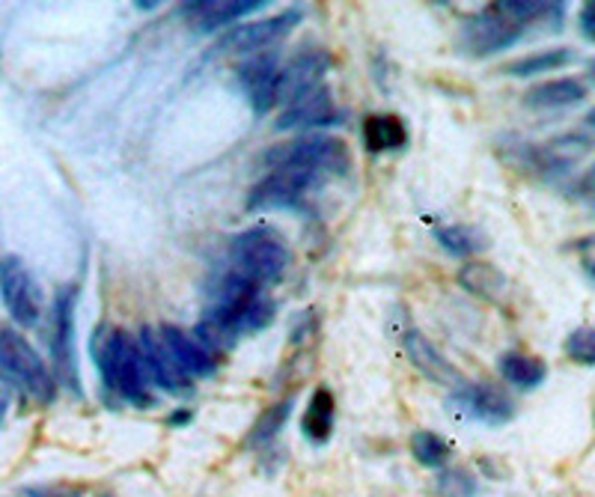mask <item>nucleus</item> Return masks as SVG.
I'll use <instances>...</instances> for the list:
<instances>
[{"instance_id": "7c9ffc66", "label": "nucleus", "mask_w": 595, "mask_h": 497, "mask_svg": "<svg viewBox=\"0 0 595 497\" xmlns=\"http://www.w3.org/2000/svg\"><path fill=\"white\" fill-rule=\"evenodd\" d=\"M581 30H584L586 39H593L595 42V3H586L584 10H581Z\"/></svg>"}, {"instance_id": "423d86ee", "label": "nucleus", "mask_w": 595, "mask_h": 497, "mask_svg": "<svg viewBox=\"0 0 595 497\" xmlns=\"http://www.w3.org/2000/svg\"><path fill=\"white\" fill-rule=\"evenodd\" d=\"M0 376L12 378L39 403H51L57 396L54 373L16 328H0Z\"/></svg>"}, {"instance_id": "473e14b6", "label": "nucleus", "mask_w": 595, "mask_h": 497, "mask_svg": "<svg viewBox=\"0 0 595 497\" xmlns=\"http://www.w3.org/2000/svg\"><path fill=\"white\" fill-rule=\"evenodd\" d=\"M586 274H589V281L595 283V263H589V265H586Z\"/></svg>"}, {"instance_id": "6e6552de", "label": "nucleus", "mask_w": 595, "mask_h": 497, "mask_svg": "<svg viewBox=\"0 0 595 497\" xmlns=\"http://www.w3.org/2000/svg\"><path fill=\"white\" fill-rule=\"evenodd\" d=\"M0 298L21 328H33L42 316V286L21 256L0 260Z\"/></svg>"}, {"instance_id": "f03ea898", "label": "nucleus", "mask_w": 595, "mask_h": 497, "mask_svg": "<svg viewBox=\"0 0 595 497\" xmlns=\"http://www.w3.org/2000/svg\"><path fill=\"white\" fill-rule=\"evenodd\" d=\"M90 352L99 364L104 385L113 387L129 403L149 405V373L143 355H140L138 339L129 337L125 331L102 325L93 334Z\"/></svg>"}, {"instance_id": "aec40b11", "label": "nucleus", "mask_w": 595, "mask_h": 497, "mask_svg": "<svg viewBox=\"0 0 595 497\" xmlns=\"http://www.w3.org/2000/svg\"><path fill=\"white\" fill-rule=\"evenodd\" d=\"M363 146L372 155L405 150L409 146V125L396 113H370L363 120Z\"/></svg>"}, {"instance_id": "bb28decb", "label": "nucleus", "mask_w": 595, "mask_h": 497, "mask_svg": "<svg viewBox=\"0 0 595 497\" xmlns=\"http://www.w3.org/2000/svg\"><path fill=\"white\" fill-rule=\"evenodd\" d=\"M450 444L432 429H417L411 435V456L420 468H446L450 462Z\"/></svg>"}, {"instance_id": "0eeeda50", "label": "nucleus", "mask_w": 595, "mask_h": 497, "mask_svg": "<svg viewBox=\"0 0 595 497\" xmlns=\"http://www.w3.org/2000/svg\"><path fill=\"white\" fill-rule=\"evenodd\" d=\"M78 286H63L54 298V313H51V357H54L57 382L81 394V369H78V343H74V307H78Z\"/></svg>"}, {"instance_id": "dca6fc26", "label": "nucleus", "mask_w": 595, "mask_h": 497, "mask_svg": "<svg viewBox=\"0 0 595 497\" xmlns=\"http://www.w3.org/2000/svg\"><path fill=\"white\" fill-rule=\"evenodd\" d=\"M159 334L164 339V346H168L170 357L182 366V373L188 378H212L218 373V361L209 348L194 337V334H188L179 325H159Z\"/></svg>"}, {"instance_id": "f3484780", "label": "nucleus", "mask_w": 595, "mask_h": 497, "mask_svg": "<svg viewBox=\"0 0 595 497\" xmlns=\"http://www.w3.org/2000/svg\"><path fill=\"white\" fill-rule=\"evenodd\" d=\"M278 72L280 60L271 51L244 57V63L239 67V87L248 93L256 113H269L274 108V78H278Z\"/></svg>"}, {"instance_id": "4be33fe9", "label": "nucleus", "mask_w": 595, "mask_h": 497, "mask_svg": "<svg viewBox=\"0 0 595 497\" xmlns=\"http://www.w3.org/2000/svg\"><path fill=\"white\" fill-rule=\"evenodd\" d=\"M497 373L503 376V382L515 390H536V387L545 385L548 378V364L536 355H527V352H503L497 357Z\"/></svg>"}, {"instance_id": "a211bd4d", "label": "nucleus", "mask_w": 595, "mask_h": 497, "mask_svg": "<svg viewBox=\"0 0 595 497\" xmlns=\"http://www.w3.org/2000/svg\"><path fill=\"white\" fill-rule=\"evenodd\" d=\"M262 7H265V0H200V3H182L179 12L196 33H212V30L226 28L235 19L262 10Z\"/></svg>"}, {"instance_id": "39448f33", "label": "nucleus", "mask_w": 595, "mask_h": 497, "mask_svg": "<svg viewBox=\"0 0 595 497\" xmlns=\"http://www.w3.org/2000/svg\"><path fill=\"white\" fill-rule=\"evenodd\" d=\"M230 256H233V272L244 274L248 281L269 286V283L283 281V274L292 265V251H289L286 239L271 230V226H253L235 235L230 244Z\"/></svg>"}, {"instance_id": "1a4fd4ad", "label": "nucleus", "mask_w": 595, "mask_h": 497, "mask_svg": "<svg viewBox=\"0 0 595 497\" xmlns=\"http://www.w3.org/2000/svg\"><path fill=\"white\" fill-rule=\"evenodd\" d=\"M301 19H304L301 7H289V10L278 12V16H269V19L253 21V24H242V28L226 30L209 57L218 54L251 57L260 54V51H269V45H274V42H280L286 33H292V30L301 24Z\"/></svg>"}, {"instance_id": "393cba45", "label": "nucleus", "mask_w": 595, "mask_h": 497, "mask_svg": "<svg viewBox=\"0 0 595 497\" xmlns=\"http://www.w3.org/2000/svg\"><path fill=\"white\" fill-rule=\"evenodd\" d=\"M575 51L572 48H548V51H536V54L518 57V60H512L503 67V75L512 78H539L548 75L554 69L568 67L572 60H575Z\"/></svg>"}, {"instance_id": "6ab92c4d", "label": "nucleus", "mask_w": 595, "mask_h": 497, "mask_svg": "<svg viewBox=\"0 0 595 497\" xmlns=\"http://www.w3.org/2000/svg\"><path fill=\"white\" fill-rule=\"evenodd\" d=\"M336 426V399L331 394V387L319 385L310 394L304 414H301V435L307 438L313 447H325L331 442Z\"/></svg>"}, {"instance_id": "5701e85b", "label": "nucleus", "mask_w": 595, "mask_h": 497, "mask_svg": "<svg viewBox=\"0 0 595 497\" xmlns=\"http://www.w3.org/2000/svg\"><path fill=\"white\" fill-rule=\"evenodd\" d=\"M458 286L476 298L483 301H501L503 292H506V277L497 265L492 263H467L458 268L456 274Z\"/></svg>"}, {"instance_id": "2eb2a0df", "label": "nucleus", "mask_w": 595, "mask_h": 497, "mask_svg": "<svg viewBox=\"0 0 595 497\" xmlns=\"http://www.w3.org/2000/svg\"><path fill=\"white\" fill-rule=\"evenodd\" d=\"M331 122H336V104L331 90L322 84L316 87V90H310L307 95H301L298 102L286 104V108L278 113L274 129H278V132H307V129L331 125Z\"/></svg>"}, {"instance_id": "f8f14e48", "label": "nucleus", "mask_w": 595, "mask_h": 497, "mask_svg": "<svg viewBox=\"0 0 595 497\" xmlns=\"http://www.w3.org/2000/svg\"><path fill=\"white\" fill-rule=\"evenodd\" d=\"M327 69H331V60L322 51H310V54L295 57L286 67H280L278 78H274V108L298 102L301 95L322 87Z\"/></svg>"}, {"instance_id": "9b49d317", "label": "nucleus", "mask_w": 595, "mask_h": 497, "mask_svg": "<svg viewBox=\"0 0 595 497\" xmlns=\"http://www.w3.org/2000/svg\"><path fill=\"white\" fill-rule=\"evenodd\" d=\"M319 182L322 179L313 173H301V170H271L269 176L260 179L248 194V212L298 209Z\"/></svg>"}, {"instance_id": "2f4dec72", "label": "nucleus", "mask_w": 595, "mask_h": 497, "mask_svg": "<svg viewBox=\"0 0 595 497\" xmlns=\"http://www.w3.org/2000/svg\"><path fill=\"white\" fill-rule=\"evenodd\" d=\"M10 405H12V394L7 390V387H0V423L7 420V414H10Z\"/></svg>"}, {"instance_id": "ddd939ff", "label": "nucleus", "mask_w": 595, "mask_h": 497, "mask_svg": "<svg viewBox=\"0 0 595 497\" xmlns=\"http://www.w3.org/2000/svg\"><path fill=\"white\" fill-rule=\"evenodd\" d=\"M138 346L152 385H159L161 390H168V394H188V390H191V378H188L185 373H182V366L170 357L168 346H164V339H161L159 331L140 328Z\"/></svg>"}, {"instance_id": "4468645a", "label": "nucleus", "mask_w": 595, "mask_h": 497, "mask_svg": "<svg viewBox=\"0 0 595 497\" xmlns=\"http://www.w3.org/2000/svg\"><path fill=\"white\" fill-rule=\"evenodd\" d=\"M402 348H405V355L414 366H417V373L428 378V382H435L441 387H453L456 390L458 385H465V378L458 373L456 366L450 364L432 339L423 334L420 328L409 325V328L402 331Z\"/></svg>"}, {"instance_id": "9d476101", "label": "nucleus", "mask_w": 595, "mask_h": 497, "mask_svg": "<svg viewBox=\"0 0 595 497\" xmlns=\"http://www.w3.org/2000/svg\"><path fill=\"white\" fill-rule=\"evenodd\" d=\"M446 403L453 405L462 417L483 423V426H506L518 414L515 399L503 387L488 385V382H465L446 396Z\"/></svg>"}, {"instance_id": "c85d7f7f", "label": "nucleus", "mask_w": 595, "mask_h": 497, "mask_svg": "<svg viewBox=\"0 0 595 497\" xmlns=\"http://www.w3.org/2000/svg\"><path fill=\"white\" fill-rule=\"evenodd\" d=\"M437 497H476L480 483L467 468H444V474L435 483Z\"/></svg>"}, {"instance_id": "c756f323", "label": "nucleus", "mask_w": 595, "mask_h": 497, "mask_svg": "<svg viewBox=\"0 0 595 497\" xmlns=\"http://www.w3.org/2000/svg\"><path fill=\"white\" fill-rule=\"evenodd\" d=\"M28 497H84L87 491L74 483H42V486L24 488Z\"/></svg>"}, {"instance_id": "a878e982", "label": "nucleus", "mask_w": 595, "mask_h": 497, "mask_svg": "<svg viewBox=\"0 0 595 497\" xmlns=\"http://www.w3.org/2000/svg\"><path fill=\"white\" fill-rule=\"evenodd\" d=\"M435 242L453 256H476L488 247V235L474 224H446L435 230Z\"/></svg>"}, {"instance_id": "b1692460", "label": "nucleus", "mask_w": 595, "mask_h": 497, "mask_svg": "<svg viewBox=\"0 0 595 497\" xmlns=\"http://www.w3.org/2000/svg\"><path fill=\"white\" fill-rule=\"evenodd\" d=\"M292 412H295V396H286V399L271 403L269 408L256 417V423H253L251 432H248V442L244 444H248L251 450H265L269 444L278 442V435L289 423Z\"/></svg>"}, {"instance_id": "f704fd0d", "label": "nucleus", "mask_w": 595, "mask_h": 497, "mask_svg": "<svg viewBox=\"0 0 595 497\" xmlns=\"http://www.w3.org/2000/svg\"><path fill=\"white\" fill-rule=\"evenodd\" d=\"M589 75H593V84H595V67H593V69H589Z\"/></svg>"}, {"instance_id": "412c9836", "label": "nucleus", "mask_w": 595, "mask_h": 497, "mask_svg": "<svg viewBox=\"0 0 595 497\" xmlns=\"http://www.w3.org/2000/svg\"><path fill=\"white\" fill-rule=\"evenodd\" d=\"M586 84L577 78H557V81H542L524 93V108L531 111H557V108H572V104L584 102Z\"/></svg>"}, {"instance_id": "7ed1b4c3", "label": "nucleus", "mask_w": 595, "mask_h": 497, "mask_svg": "<svg viewBox=\"0 0 595 497\" xmlns=\"http://www.w3.org/2000/svg\"><path fill=\"white\" fill-rule=\"evenodd\" d=\"M209 310L230 325L235 337L260 334L278 316V304L271 295H265V286L248 281L239 272L223 274L221 286L214 292V304Z\"/></svg>"}, {"instance_id": "20e7f679", "label": "nucleus", "mask_w": 595, "mask_h": 497, "mask_svg": "<svg viewBox=\"0 0 595 497\" xmlns=\"http://www.w3.org/2000/svg\"><path fill=\"white\" fill-rule=\"evenodd\" d=\"M265 164L271 170H301L313 176H349L352 173V150L336 134H313L298 138L283 146L265 152Z\"/></svg>"}, {"instance_id": "f257e3e1", "label": "nucleus", "mask_w": 595, "mask_h": 497, "mask_svg": "<svg viewBox=\"0 0 595 497\" xmlns=\"http://www.w3.org/2000/svg\"><path fill=\"white\" fill-rule=\"evenodd\" d=\"M563 21H566V3L503 0V3H492L483 12H474L462 21L458 48H462V54L483 60V57L510 51L531 28L559 30Z\"/></svg>"}, {"instance_id": "72a5a7b5", "label": "nucleus", "mask_w": 595, "mask_h": 497, "mask_svg": "<svg viewBox=\"0 0 595 497\" xmlns=\"http://www.w3.org/2000/svg\"><path fill=\"white\" fill-rule=\"evenodd\" d=\"M95 497H117V495H113V491H99Z\"/></svg>"}, {"instance_id": "cd10ccee", "label": "nucleus", "mask_w": 595, "mask_h": 497, "mask_svg": "<svg viewBox=\"0 0 595 497\" xmlns=\"http://www.w3.org/2000/svg\"><path fill=\"white\" fill-rule=\"evenodd\" d=\"M563 352L572 364L589 366L595 369V328L593 325H581V328L568 331V337L563 339Z\"/></svg>"}]
</instances>
